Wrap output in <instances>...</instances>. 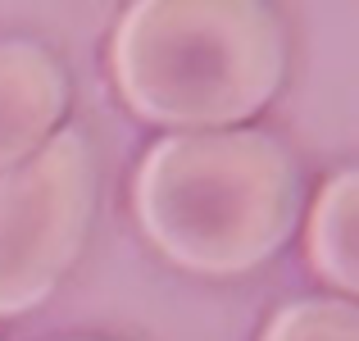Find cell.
Returning <instances> with one entry per match:
<instances>
[{
  "mask_svg": "<svg viewBox=\"0 0 359 341\" xmlns=\"http://www.w3.org/2000/svg\"><path fill=\"white\" fill-rule=\"evenodd\" d=\"M132 210L146 241L177 269L237 278L296 232V159L278 137L255 128L173 132L141 159Z\"/></svg>",
  "mask_w": 359,
  "mask_h": 341,
  "instance_id": "obj_1",
  "label": "cell"
},
{
  "mask_svg": "<svg viewBox=\"0 0 359 341\" xmlns=\"http://www.w3.org/2000/svg\"><path fill=\"white\" fill-rule=\"evenodd\" d=\"M109 69L137 119L223 132L273 100L287 41L264 0H132L109 41Z\"/></svg>",
  "mask_w": 359,
  "mask_h": 341,
  "instance_id": "obj_2",
  "label": "cell"
},
{
  "mask_svg": "<svg viewBox=\"0 0 359 341\" xmlns=\"http://www.w3.org/2000/svg\"><path fill=\"white\" fill-rule=\"evenodd\" d=\"M91 205L96 164L73 128L0 173V319L27 314L60 287L87 241Z\"/></svg>",
  "mask_w": 359,
  "mask_h": 341,
  "instance_id": "obj_3",
  "label": "cell"
},
{
  "mask_svg": "<svg viewBox=\"0 0 359 341\" xmlns=\"http://www.w3.org/2000/svg\"><path fill=\"white\" fill-rule=\"evenodd\" d=\"M69 78L50 51L32 41H0V173L23 164L60 132Z\"/></svg>",
  "mask_w": 359,
  "mask_h": 341,
  "instance_id": "obj_4",
  "label": "cell"
},
{
  "mask_svg": "<svg viewBox=\"0 0 359 341\" xmlns=\"http://www.w3.org/2000/svg\"><path fill=\"white\" fill-rule=\"evenodd\" d=\"M305 255L327 287L359 300V168L323 182L305 223Z\"/></svg>",
  "mask_w": 359,
  "mask_h": 341,
  "instance_id": "obj_5",
  "label": "cell"
},
{
  "mask_svg": "<svg viewBox=\"0 0 359 341\" xmlns=\"http://www.w3.org/2000/svg\"><path fill=\"white\" fill-rule=\"evenodd\" d=\"M264 341H359V300H296L273 314Z\"/></svg>",
  "mask_w": 359,
  "mask_h": 341,
  "instance_id": "obj_6",
  "label": "cell"
}]
</instances>
